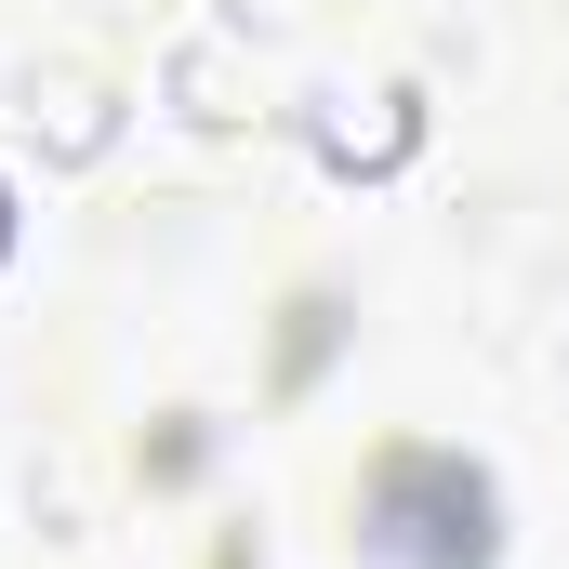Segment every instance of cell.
Listing matches in <instances>:
<instances>
[{
	"instance_id": "obj_2",
	"label": "cell",
	"mask_w": 569,
	"mask_h": 569,
	"mask_svg": "<svg viewBox=\"0 0 569 569\" xmlns=\"http://www.w3.org/2000/svg\"><path fill=\"white\" fill-rule=\"evenodd\" d=\"M411 133H425V107H411V93H318V146H331L345 172H398Z\"/></svg>"
},
{
	"instance_id": "obj_1",
	"label": "cell",
	"mask_w": 569,
	"mask_h": 569,
	"mask_svg": "<svg viewBox=\"0 0 569 569\" xmlns=\"http://www.w3.org/2000/svg\"><path fill=\"white\" fill-rule=\"evenodd\" d=\"M371 557L398 569H490V477L450 450H385L371 463Z\"/></svg>"
}]
</instances>
